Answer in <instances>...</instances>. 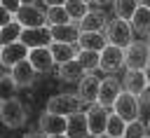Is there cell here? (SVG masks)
I'll use <instances>...</instances> for the list:
<instances>
[{"instance_id": "obj_1", "label": "cell", "mask_w": 150, "mask_h": 138, "mask_svg": "<svg viewBox=\"0 0 150 138\" xmlns=\"http://www.w3.org/2000/svg\"><path fill=\"white\" fill-rule=\"evenodd\" d=\"M148 63H150L148 42H129L124 47V65L129 70H145Z\"/></svg>"}, {"instance_id": "obj_2", "label": "cell", "mask_w": 150, "mask_h": 138, "mask_svg": "<svg viewBox=\"0 0 150 138\" xmlns=\"http://www.w3.org/2000/svg\"><path fill=\"white\" fill-rule=\"evenodd\" d=\"M103 35H105L108 44H117V47L124 49L131 42V26L124 19H112V21L105 23V33Z\"/></svg>"}, {"instance_id": "obj_3", "label": "cell", "mask_w": 150, "mask_h": 138, "mask_svg": "<svg viewBox=\"0 0 150 138\" xmlns=\"http://www.w3.org/2000/svg\"><path fill=\"white\" fill-rule=\"evenodd\" d=\"M112 110H115V115H120L124 122H134V119H138L141 103H138V98H136L131 91H120V96H117L115 103H112Z\"/></svg>"}, {"instance_id": "obj_4", "label": "cell", "mask_w": 150, "mask_h": 138, "mask_svg": "<svg viewBox=\"0 0 150 138\" xmlns=\"http://www.w3.org/2000/svg\"><path fill=\"white\" fill-rule=\"evenodd\" d=\"M124 65V49L117 44H105L98 51V68L103 73H117Z\"/></svg>"}, {"instance_id": "obj_5", "label": "cell", "mask_w": 150, "mask_h": 138, "mask_svg": "<svg viewBox=\"0 0 150 138\" xmlns=\"http://www.w3.org/2000/svg\"><path fill=\"white\" fill-rule=\"evenodd\" d=\"M14 21H19L21 28H38V26H47V14L35 5H21L14 12Z\"/></svg>"}, {"instance_id": "obj_6", "label": "cell", "mask_w": 150, "mask_h": 138, "mask_svg": "<svg viewBox=\"0 0 150 138\" xmlns=\"http://www.w3.org/2000/svg\"><path fill=\"white\" fill-rule=\"evenodd\" d=\"M80 105H82L80 96H73V94H59V96H52V98H49V103H47V112L68 117V115L77 112Z\"/></svg>"}, {"instance_id": "obj_7", "label": "cell", "mask_w": 150, "mask_h": 138, "mask_svg": "<svg viewBox=\"0 0 150 138\" xmlns=\"http://www.w3.org/2000/svg\"><path fill=\"white\" fill-rule=\"evenodd\" d=\"M0 119L7 124V126H21L26 122V112H23V105L16 101V98H9V101H2L0 103Z\"/></svg>"}, {"instance_id": "obj_8", "label": "cell", "mask_w": 150, "mask_h": 138, "mask_svg": "<svg viewBox=\"0 0 150 138\" xmlns=\"http://www.w3.org/2000/svg\"><path fill=\"white\" fill-rule=\"evenodd\" d=\"M19 40H21L28 49H33V47H49V44H52V30H49V26L23 28Z\"/></svg>"}, {"instance_id": "obj_9", "label": "cell", "mask_w": 150, "mask_h": 138, "mask_svg": "<svg viewBox=\"0 0 150 138\" xmlns=\"http://www.w3.org/2000/svg\"><path fill=\"white\" fill-rule=\"evenodd\" d=\"M23 58H28V47H26L21 40L0 47V63H2V65L14 68V65H16L19 61H23Z\"/></svg>"}, {"instance_id": "obj_10", "label": "cell", "mask_w": 150, "mask_h": 138, "mask_svg": "<svg viewBox=\"0 0 150 138\" xmlns=\"http://www.w3.org/2000/svg\"><path fill=\"white\" fill-rule=\"evenodd\" d=\"M108 108H103L101 103H91L87 110V124H89V136H98L105 133V122H108Z\"/></svg>"}, {"instance_id": "obj_11", "label": "cell", "mask_w": 150, "mask_h": 138, "mask_svg": "<svg viewBox=\"0 0 150 138\" xmlns=\"http://www.w3.org/2000/svg\"><path fill=\"white\" fill-rule=\"evenodd\" d=\"M120 91H122V87H120V82H117L115 77H103L101 84H98L96 103H101L103 108H112V103H115V98L120 96Z\"/></svg>"}, {"instance_id": "obj_12", "label": "cell", "mask_w": 150, "mask_h": 138, "mask_svg": "<svg viewBox=\"0 0 150 138\" xmlns=\"http://www.w3.org/2000/svg\"><path fill=\"white\" fill-rule=\"evenodd\" d=\"M66 136L68 138H89V124L87 112H73L66 117Z\"/></svg>"}, {"instance_id": "obj_13", "label": "cell", "mask_w": 150, "mask_h": 138, "mask_svg": "<svg viewBox=\"0 0 150 138\" xmlns=\"http://www.w3.org/2000/svg\"><path fill=\"white\" fill-rule=\"evenodd\" d=\"M28 61L35 68V73H49L54 65V56L49 47H33L28 49Z\"/></svg>"}, {"instance_id": "obj_14", "label": "cell", "mask_w": 150, "mask_h": 138, "mask_svg": "<svg viewBox=\"0 0 150 138\" xmlns=\"http://www.w3.org/2000/svg\"><path fill=\"white\" fill-rule=\"evenodd\" d=\"M98 84H101V80L94 75V73H89V75H82V80L77 82V96H80V101L82 103H96V96H98Z\"/></svg>"}, {"instance_id": "obj_15", "label": "cell", "mask_w": 150, "mask_h": 138, "mask_svg": "<svg viewBox=\"0 0 150 138\" xmlns=\"http://www.w3.org/2000/svg\"><path fill=\"white\" fill-rule=\"evenodd\" d=\"M105 23H108V19H105L103 12L89 9V12L77 21V28H80V33H94V30H103Z\"/></svg>"}, {"instance_id": "obj_16", "label": "cell", "mask_w": 150, "mask_h": 138, "mask_svg": "<svg viewBox=\"0 0 150 138\" xmlns=\"http://www.w3.org/2000/svg\"><path fill=\"white\" fill-rule=\"evenodd\" d=\"M40 131L45 136L66 133V117L63 115H54V112H42L40 115Z\"/></svg>"}, {"instance_id": "obj_17", "label": "cell", "mask_w": 150, "mask_h": 138, "mask_svg": "<svg viewBox=\"0 0 150 138\" xmlns=\"http://www.w3.org/2000/svg\"><path fill=\"white\" fill-rule=\"evenodd\" d=\"M35 68L30 65V61L28 58H23V61H19L14 68H12V77H14V82H16V87H30L33 82H35Z\"/></svg>"}, {"instance_id": "obj_18", "label": "cell", "mask_w": 150, "mask_h": 138, "mask_svg": "<svg viewBox=\"0 0 150 138\" xmlns=\"http://www.w3.org/2000/svg\"><path fill=\"white\" fill-rule=\"evenodd\" d=\"M49 30H52V42H68V44H73V42H77V37H80V28H77L75 23L49 26Z\"/></svg>"}, {"instance_id": "obj_19", "label": "cell", "mask_w": 150, "mask_h": 138, "mask_svg": "<svg viewBox=\"0 0 150 138\" xmlns=\"http://www.w3.org/2000/svg\"><path fill=\"white\" fill-rule=\"evenodd\" d=\"M105 44H108V40H105V35H103L101 30H94V33H80V37H77V47H80V49L101 51Z\"/></svg>"}, {"instance_id": "obj_20", "label": "cell", "mask_w": 150, "mask_h": 138, "mask_svg": "<svg viewBox=\"0 0 150 138\" xmlns=\"http://www.w3.org/2000/svg\"><path fill=\"white\" fill-rule=\"evenodd\" d=\"M84 75V68L77 63V58H70L66 63H59V77L63 82H80Z\"/></svg>"}, {"instance_id": "obj_21", "label": "cell", "mask_w": 150, "mask_h": 138, "mask_svg": "<svg viewBox=\"0 0 150 138\" xmlns=\"http://www.w3.org/2000/svg\"><path fill=\"white\" fill-rule=\"evenodd\" d=\"M124 87H127V91H131L134 96H141V94H143V89L148 87L145 73H143V70H127Z\"/></svg>"}, {"instance_id": "obj_22", "label": "cell", "mask_w": 150, "mask_h": 138, "mask_svg": "<svg viewBox=\"0 0 150 138\" xmlns=\"http://www.w3.org/2000/svg\"><path fill=\"white\" fill-rule=\"evenodd\" d=\"M129 21H131V28H134L136 33L150 35V9H148V7L138 5V9L134 12V16H131Z\"/></svg>"}, {"instance_id": "obj_23", "label": "cell", "mask_w": 150, "mask_h": 138, "mask_svg": "<svg viewBox=\"0 0 150 138\" xmlns=\"http://www.w3.org/2000/svg\"><path fill=\"white\" fill-rule=\"evenodd\" d=\"M49 49H52L54 63H66V61H70V58H75V56H77L75 47H73V44H68V42H52V44H49Z\"/></svg>"}, {"instance_id": "obj_24", "label": "cell", "mask_w": 150, "mask_h": 138, "mask_svg": "<svg viewBox=\"0 0 150 138\" xmlns=\"http://www.w3.org/2000/svg\"><path fill=\"white\" fill-rule=\"evenodd\" d=\"M21 23L19 21H9L7 26H2L0 28V47H5V44H9V42H16L19 37H21Z\"/></svg>"}, {"instance_id": "obj_25", "label": "cell", "mask_w": 150, "mask_h": 138, "mask_svg": "<svg viewBox=\"0 0 150 138\" xmlns=\"http://www.w3.org/2000/svg\"><path fill=\"white\" fill-rule=\"evenodd\" d=\"M112 7H115L117 19L129 21V19L134 16V12L138 9V0H112Z\"/></svg>"}, {"instance_id": "obj_26", "label": "cell", "mask_w": 150, "mask_h": 138, "mask_svg": "<svg viewBox=\"0 0 150 138\" xmlns=\"http://www.w3.org/2000/svg\"><path fill=\"white\" fill-rule=\"evenodd\" d=\"M47 26H61V23H73V19L68 16V12H66V7L63 5H59V7H49L47 12Z\"/></svg>"}, {"instance_id": "obj_27", "label": "cell", "mask_w": 150, "mask_h": 138, "mask_svg": "<svg viewBox=\"0 0 150 138\" xmlns=\"http://www.w3.org/2000/svg\"><path fill=\"white\" fill-rule=\"evenodd\" d=\"M14 94H16V82L12 73H0V103L14 98Z\"/></svg>"}, {"instance_id": "obj_28", "label": "cell", "mask_w": 150, "mask_h": 138, "mask_svg": "<svg viewBox=\"0 0 150 138\" xmlns=\"http://www.w3.org/2000/svg\"><path fill=\"white\" fill-rule=\"evenodd\" d=\"M77 63L87 70V73H94L98 68V51H91V49H80L77 51Z\"/></svg>"}, {"instance_id": "obj_29", "label": "cell", "mask_w": 150, "mask_h": 138, "mask_svg": "<svg viewBox=\"0 0 150 138\" xmlns=\"http://www.w3.org/2000/svg\"><path fill=\"white\" fill-rule=\"evenodd\" d=\"M124 126H127V122H124L120 115H115V112H110V115H108V122H105V133H108L110 138H120V136L124 133Z\"/></svg>"}, {"instance_id": "obj_30", "label": "cell", "mask_w": 150, "mask_h": 138, "mask_svg": "<svg viewBox=\"0 0 150 138\" xmlns=\"http://www.w3.org/2000/svg\"><path fill=\"white\" fill-rule=\"evenodd\" d=\"M63 7H66V12H68V16L73 19V23H75V21H80V19L89 12L87 2H82V0H66V2H63Z\"/></svg>"}, {"instance_id": "obj_31", "label": "cell", "mask_w": 150, "mask_h": 138, "mask_svg": "<svg viewBox=\"0 0 150 138\" xmlns=\"http://www.w3.org/2000/svg\"><path fill=\"white\" fill-rule=\"evenodd\" d=\"M145 136H148V126L143 122H138V119L127 122L124 133H122V138H145Z\"/></svg>"}, {"instance_id": "obj_32", "label": "cell", "mask_w": 150, "mask_h": 138, "mask_svg": "<svg viewBox=\"0 0 150 138\" xmlns=\"http://www.w3.org/2000/svg\"><path fill=\"white\" fill-rule=\"evenodd\" d=\"M9 21H14V14H12L7 7H2V5H0V28H2V26H7Z\"/></svg>"}, {"instance_id": "obj_33", "label": "cell", "mask_w": 150, "mask_h": 138, "mask_svg": "<svg viewBox=\"0 0 150 138\" xmlns=\"http://www.w3.org/2000/svg\"><path fill=\"white\" fill-rule=\"evenodd\" d=\"M0 5H2V7H7V9L14 14V12L21 7V0H0Z\"/></svg>"}, {"instance_id": "obj_34", "label": "cell", "mask_w": 150, "mask_h": 138, "mask_svg": "<svg viewBox=\"0 0 150 138\" xmlns=\"http://www.w3.org/2000/svg\"><path fill=\"white\" fill-rule=\"evenodd\" d=\"M138 98H141V101H143V103H148V105H150V84H148V87H145V89H143V94H141V96H138Z\"/></svg>"}, {"instance_id": "obj_35", "label": "cell", "mask_w": 150, "mask_h": 138, "mask_svg": "<svg viewBox=\"0 0 150 138\" xmlns=\"http://www.w3.org/2000/svg\"><path fill=\"white\" fill-rule=\"evenodd\" d=\"M42 2H45L47 7H59V5H63L66 0H42Z\"/></svg>"}, {"instance_id": "obj_36", "label": "cell", "mask_w": 150, "mask_h": 138, "mask_svg": "<svg viewBox=\"0 0 150 138\" xmlns=\"http://www.w3.org/2000/svg\"><path fill=\"white\" fill-rule=\"evenodd\" d=\"M23 138H47L42 131H33V133H28V136H23Z\"/></svg>"}, {"instance_id": "obj_37", "label": "cell", "mask_w": 150, "mask_h": 138, "mask_svg": "<svg viewBox=\"0 0 150 138\" xmlns=\"http://www.w3.org/2000/svg\"><path fill=\"white\" fill-rule=\"evenodd\" d=\"M143 73H145V80H148V84H150V63L145 65V70H143Z\"/></svg>"}, {"instance_id": "obj_38", "label": "cell", "mask_w": 150, "mask_h": 138, "mask_svg": "<svg viewBox=\"0 0 150 138\" xmlns=\"http://www.w3.org/2000/svg\"><path fill=\"white\" fill-rule=\"evenodd\" d=\"M47 138H68L66 133H54V136H47Z\"/></svg>"}, {"instance_id": "obj_39", "label": "cell", "mask_w": 150, "mask_h": 138, "mask_svg": "<svg viewBox=\"0 0 150 138\" xmlns=\"http://www.w3.org/2000/svg\"><path fill=\"white\" fill-rule=\"evenodd\" d=\"M138 5H143V7H148V9H150V0H138Z\"/></svg>"}, {"instance_id": "obj_40", "label": "cell", "mask_w": 150, "mask_h": 138, "mask_svg": "<svg viewBox=\"0 0 150 138\" xmlns=\"http://www.w3.org/2000/svg\"><path fill=\"white\" fill-rule=\"evenodd\" d=\"M21 5H35V0H21Z\"/></svg>"}, {"instance_id": "obj_41", "label": "cell", "mask_w": 150, "mask_h": 138, "mask_svg": "<svg viewBox=\"0 0 150 138\" xmlns=\"http://www.w3.org/2000/svg\"><path fill=\"white\" fill-rule=\"evenodd\" d=\"M94 2H98V5H108V2H112V0H94Z\"/></svg>"}, {"instance_id": "obj_42", "label": "cell", "mask_w": 150, "mask_h": 138, "mask_svg": "<svg viewBox=\"0 0 150 138\" xmlns=\"http://www.w3.org/2000/svg\"><path fill=\"white\" fill-rule=\"evenodd\" d=\"M91 138H110L108 133H98V136H91Z\"/></svg>"}, {"instance_id": "obj_43", "label": "cell", "mask_w": 150, "mask_h": 138, "mask_svg": "<svg viewBox=\"0 0 150 138\" xmlns=\"http://www.w3.org/2000/svg\"><path fill=\"white\" fill-rule=\"evenodd\" d=\"M148 136H150V124H148Z\"/></svg>"}, {"instance_id": "obj_44", "label": "cell", "mask_w": 150, "mask_h": 138, "mask_svg": "<svg viewBox=\"0 0 150 138\" xmlns=\"http://www.w3.org/2000/svg\"><path fill=\"white\" fill-rule=\"evenodd\" d=\"M148 47H150V37H148Z\"/></svg>"}, {"instance_id": "obj_45", "label": "cell", "mask_w": 150, "mask_h": 138, "mask_svg": "<svg viewBox=\"0 0 150 138\" xmlns=\"http://www.w3.org/2000/svg\"><path fill=\"white\" fill-rule=\"evenodd\" d=\"M82 2H89V0H82Z\"/></svg>"}, {"instance_id": "obj_46", "label": "cell", "mask_w": 150, "mask_h": 138, "mask_svg": "<svg viewBox=\"0 0 150 138\" xmlns=\"http://www.w3.org/2000/svg\"><path fill=\"white\" fill-rule=\"evenodd\" d=\"M145 138H150V136H145Z\"/></svg>"}, {"instance_id": "obj_47", "label": "cell", "mask_w": 150, "mask_h": 138, "mask_svg": "<svg viewBox=\"0 0 150 138\" xmlns=\"http://www.w3.org/2000/svg\"><path fill=\"white\" fill-rule=\"evenodd\" d=\"M120 138H122V136H120Z\"/></svg>"}]
</instances>
